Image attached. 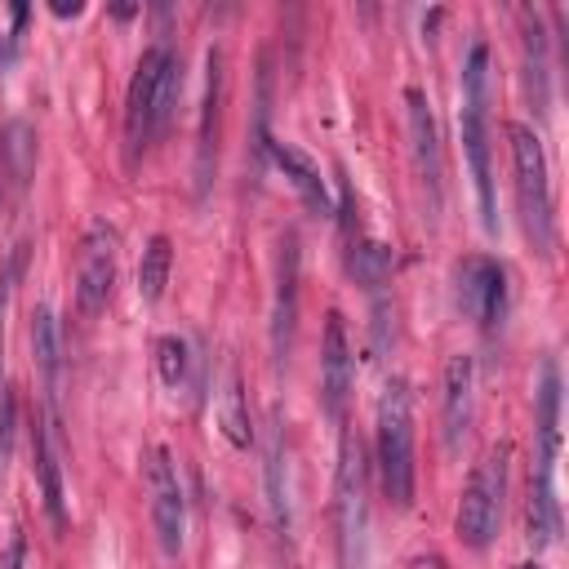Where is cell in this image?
<instances>
[{
    "mask_svg": "<svg viewBox=\"0 0 569 569\" xmlns=\"http://www.w3.org/2000/svg\"><path fill=\"white\" fill-rule=\"evenodd\" d=\"M520 569H542V565H533V560H529V565H520Z\"/></svg>",
    "mask_w": 569,
    "mask_h": 569,
    "instance_id": "cell-27",
    "label": "cell"
},
{
    "mask_svg": "<svg viewBox=\"0 0 569 569\" xmlns=\"http://www.w3.org/2000/svg\"><path fill=\"white\" fill-rule=\"evenodd\" d=\"M507 462H511V445L485 449V458L471 467V476H467V485L458 493L453 529L471 551H485L498 538L502 502H507Z\"/></svg>",
    "mask_w": 569,
    "mask_h": 569,
    "instance_id": "cell-5",
    "label": "cell"
},
{
    "mask_svg": "<svg viewBox=\"0 0 569 569\" xmlns=\"http://www.w3.org/2000/svg\"><path fill=\"white\" fill-rule=\"evenodd\" d=\"M298 325V240H280V267H276V298H271V356L289 360Z\"/></svg>",
    "mask_w": 569,
    "mask_h": 569,
    "instance_id": "cell-12",
    "label": "cell"
},
{
    "mask_svg": "<svg viewBox=\"0 0 569 569\" xmlns=\"http://www.w3.org/2000/svg\"><path fill=\"white\" fill-rule=\"evenodd\" d=\"M31 458H36V480H40V498L44 511L53 520V529L67 525V502H62V467H58V418L44 405V422L31 436Z\"/></svg>",
    "mask_w": 569,
    "mask_h": 569,
    "instance_id": "cell-14",
    "label": "cell"
},
{
    "mask_svg": "<svg viewBox=\"0 0 569 569\" xmlns=\"http://www.w3.org/2000/svg\"><path fill=\"white\" fill-rule=\"evenodd\" d=\"M18 556H22V547L13 542V551H9V569H18Z\"/></svg>",
    "mask_w": 569,
    "mask_h": 569,
    "instance_id": "cell-26",
    "label": "cell"
},
{
    "mask_svg": "<svg viewBox=\"0 0 569 569\" xmlns=\"http://www.w3.org/2000/svg\"><path fill=\"white\" fill-rule=\"evenodd\" d=\"M267 151H271V160L280 164V173L289 178V187L298 191V200H302L316 218H329V213H333V200H329V187H325L320 169H316L293 142H267Z\"/></svg>",
    "mask_w": 569,
    "mask_h": 569,
    "instance_id": "cell-15",
    "label": "cell"
},
{
    "mask_svg": "<svg viewBox=\"0 0 569 569\" xmlns=\"http://www.w3.org/2000/svg\"><path fill=\"white\" fill-rule=\"evenodd\" d=\"M507 147H511V173H516V204H520V222L529 244L551 258L556 249V204H551V173H547V151L542 138L511 120L507 124Z\"/></svg>",
    "mask_w": 569,
    "mask_h": 569,
    "instance_id": "cell-3",
    "label": "cell"
},
{
    "mask_svg": "<svg viewBox=\"0 0 569 569\" xmlns=\"http://www.w3.org/2000/svg\"><path fill=\"white\" fill-rule=\"evenodd\" d=\"M31 356H36V369L44 378V405L53 409V387H58V365H62V342H58V320L49 307H36V320H31Z\"/></svg>",
    "mask_w": 569,
    "mask_h": 569,
    "instance_id": "cell-18",
    "label": "cell"
},
{
    "mask_svg": "<svg viewBox=\"0 0 569 569\" xmlns=\"http://www.w3.org/2000/svg\"><path fill=\"white\" fill-rule=\"evenodd\" d=\"M218 427H222V436L236 449H249L253 431H249V409H244V391H240V378L236 373L227 378V391L218 396Z\"/></svg>",
    "mask_w": 569,
    "mask_h": 569,
    "instance_id": "cell-22",
    "label": "cell"
},
{
    "mask_svg": "<svg viewBox=\"0 0 569 569\" xmlns=\"http://www.w3.org/2000/svg\"><path fill=\"white\" fill-rule=\"evenodd\" d=\"M9 427H13V396H4V405H0V458H4V440H9Z\"/></svg>",
    "mask_w": 569,
    "mask_h": 569,
    "instance_id": "cell-24",
    "label": "cell"
},
{
    "mask_svg": "<svg viewBox=\"0 0 569 569\" xmlns=\"http://www.w3.org/2000/svg\"><path fill=\"white\" fill-rule=\"evenodd\" d=\"M471 391H476L471 356H449L445 382H440V427H445V445L449 449H458L467 427H471Z\"/></svg>",
    "mask_w": 569,
    "mask_h": 569,
    "instance_id": "cell-13",
    "label": "cell"
},
{
    "mask_svg": "<svg viewBox=\"0 0 569 569\" xmlns=\"http://www.w3.org/2000/svg\"><path fill=\"white\" fill-rule=\"evenodd\" d=\"M405 116H409V151H413V169L427 196L431 218L445 204V164H440V133H436V116L431 102L422 98V89H405Z\"/></svg>",
    "mask_w": 569,
    "mask_h": 569,
    "instance_id": "cell-9",
    "label": "cell"
},
{
    "mask_svg": "<svg viewBox=\"0 0 569 569\" xmlns=\"http://www.w3.org/2000/svg\"><path fill=\"white\" fill-rule=\"evenodd\" d=\"M182 93V62L169 44L142 49L129 89H124V160L138 164V156L173 124V107Z\"/></svg>",
    "mask_w": 569,
    "mask_h": 569,
    "instance_id": "cell-1",
    "label": "cell"
},
{
    "mask_svg": "<svg viewBox=\"0 0 569 569\" xmlns=\"http://www.w3.org/2000/svg\"><path fill=\"white\" fill-rule=\"evenodd\" d=\"M53 13H58V18H67V13L76 18V13H80V4H76V0H71V4H67V0H58V4H53Z\"/></svg>",
    "mask_w": 569,
    "mask_h": 569,
    "instance_id": "cell-25",
    "label": "cell"
},
{
    "mask_svg": "<svg viewBox=\"0 0 569 569\" xmlns=\"http://www.w3.org/2000/svg\"><path fill=\"white\" fill-rule=\"evenodd\" d=\"M458 311L467 320H476L480 329L502 325V311H507V271H502V262H493L485 253L462 258V267H458Z\"/></svg>",
    "mask_w": 569,
    "mask_h": 569,
    "instance_id": "cell-10",
    "label": "cell"
},
{
    "mask_svg": "<svg viewBox=\"0 0 569 569\" xmlns=\"http://www.w3.org/2000/svg\"><path fill=\"white\" fill-rule=\"evenodd\" d=\"M0 156H4V169L13 173V182H27L31 178V164H36V133L27 120H9L0 129Z\"/></svg>",
    "mask_w": 569,
    "mask_h": 569,
    "instance_id": "cell-20",
    "label": "cell"
},
{
    "mask_svg": "<svg viewBox=\"0 0 569 569\" xmlns=\"http://www.w3.org/2000/svg\"><path fill=\"white\" fill-rule=\"evenodd\" d=\"M373 449H378V480H382V498L405 511L413 502V413H409V391L405 382H387L382 400H378V431H373Z\"/></svg>",
    "mask_w": 569,
    "mask_h": 569,
    "instance_id": "cell-4",
    "label": "cell"
},
{
    "mask_svg": "<svg viewBox=\"0 0 569 569\" xmlns=\"http://www.w3.org/2000/svg\"><path fill=\"white\" fill-rule=\"evenodd\" d=\"M267 507H271V525L280 538H289L293 529V511H289V467H284V440H280V413H271V431H267Z\"/></svg>",
    "mask_w": 569,
    "mask_h": 569,
    "instance_id": "cell-16",
    "label": "cell"
},
{
    "mask_svg": "<svg viewBox=\"0 0 569 569\" xmlns=\"http://www.w3.org/2000/svg\"><path fill=\"white\" fill-rule=\"evenodd\" d=\"M485 98H489V49L476 40L462 62V156L471 169V187L480 200V227L498 231V200H493V164H489V129H485Z\"/></svg>",
    "mask_w": 569,
    "mask_h": 569,
    "instance_id": "cell-2",
    "label": "cell"
},
{
    "mask_svg": "<svg viewBox=\"0 0 569 569\" xmlns=\"http://www.w3.org/2000/svg\"><path fill=\"white\" fill-rule=\"evenodd\" d=\"M169 267H173V244L169 236H151L138 262V298L142 302H160L164 284H169Z\"/></svg>",
    "mask_w": 569,
    "mask_h": 569,
    "instance_id": "cell-19",
    "label": "cell"
},
{
    "mask_svg": "<svg viewBox=\"0 0 569 569\" xmlns=\"http://www.w3.org/2000/svg\"><path fill=\"white\" fill-rule=\"evenodd\" d=\"M142 489H147L151 529H156L160 551L178 556L182 538H187V498H182V480H178V467L164 445H151L142 453Z\"/></svg>",
    "mask_w": 569,
    "mask_h": 569,
    "instance_id": "cell-6",
    "label": "cell"
},
{
    "mask_svg": "<svg viewBox=\"0 0 569 569\" xmlns=\"http://www.w3.org/2000/svg\"><path fill=\"white\" fill-rule=\"evenodd\" d=\"M338 542H342V565L356 569L365 560V525H369V467H365V449L360 440L347 431L338 445Z\"/></svg>",
    "mask_w": 569,
    "mask_h": 569,
    "instance_id": "cell-7",
    "label": "cell"
},
{
    "mask_svg": "<svg viewBox=\"0 0 569 569\" xmlns=\"http://www.w3.org/2000/svg\"><path fill=\"white\" fill-rule=\"evenodd\" d=\"M218 107H222V53L209 49L204 53V102H200V142H196V156H200V182L209 178V156H213V138H218Z\"/></svg>",
    "mask_w": 569,
    "mask_h": 569,
    "instance_id": "cell-17",
    "label": "cell"
},
{
    "mask_svg": "<svg viewBox=\"0 0 569 569\" xmlns=\"http://www.w3.org/2000/svg\"><path fill=\"white\" fill-rule=\"evenodd\" d=\"M351 382H356V365H351L347 325H342V311H329L325 316V342H320V405L329 418H342Z\"/></svg>",
    "mask_w": 569,
    "mask_h": 569,
    "instance_id": "cell-11",
    "label": "cell"
},
{
    "mask_svg": "<svg viewBox=\"0 0 569 569\" xmlns=\"http://www.w3.org/2000/svg\"><path fill=\"white\" fill-rule=\"evenodd\" d=\"M351 276L365 284V289H378L382 280H387V271H391V253H387V244H378V240H351Z\"/></svg>",
    "mask_w": 569,
    "mask_h": 569,
    "instance_id": "cell-23",
    "label": "cell"
},
{
    "mask_svg": "<svg viewBox=\"0 0 569 569\" xmlns=\"http://www.w3.org/2000/svg\"><path fill=\"white\" fill-rule=\"evenodd\" d=\"M116 267H120V236L107 218H93L80 236L76 253V311L98 316L116 289Z\"/></svg>",
    "mask_w": 569,
    "mask_h": 569,
    "instance_id": "cell-8",
    "label": "cell"
},
{
    "mask_svg": "<svg viewBox=\"0 0 569 569\" xmlns=\"http://www.w3.org/2000/svg\"><path fill=\"white\" fill-rule=\"evenodd\" d=\"M156 373H160V382L169 391L187 387V378H191V347H187V338H178V333H160L156 338Z\"/></svg>",
    "mask_w": 569,
    "mask_h": 569,
    "instance_id": "cell-21",
    "label": "cell"
}]
</instances>
